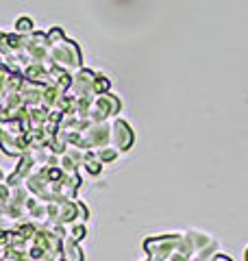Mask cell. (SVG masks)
<instances>
[{
	"label": "cell",
	"instance_id": "cell-13",
	"mask_svg": "<svg viewBox=\"0 0 248 261\" xmlns=\"http://www.w3.org/2000/svg\"><path fill=\"white\" fill-rule=\"evenodd\" d=\"M211 261H233V259H231L229 255H225V252H218V255H216V257H213Z\"/></svg>",
	"mask_w": 248,
	"mask_h": 261
},
{
	"label": "cell",
	"instance_id": "cell-1",
	"mask_svg": "<svg viewBox=\"0 0 248 261\" xmlns=\"http://www.w3.org/2000/svg\"><path fill=\"white\" fill-rule=\"evenodd\" d=\"M46 35H48V44H51V63L70 76L77 74L83 68V57L77 42L65 37L59 27H53Z\"/></svg>",
	"mask_w": 248,
	"mask_h": 261
},
{
	"label": "cell",
	"instance_id": "cell-3",
	"mask_svg": "<svg viewBox=\"0 0 248 261\" xmlns=\"http://www.w3.org/2000/svg\"><path fill=\"white\" fill-rule=\"evenodd\" d=\"M120 107L122 105L118 100V96H113L111 92L94 96V100H92V105H89V109H87V120L89 122L113 120L120 113Z\"/></svg>",
	"mask_w": 248,
	"mask_h": 261
},
{
	"label": "cell",
	"instance_id": "cell-9",
	"mask_svg": "<svg viewBox=\"0 0 248 261\" xmlns=\"http://www.w3.org/2000/svg\"><path fill=\"white\" fill-rule=\"evenodd\" d=\"M13 68H9L7 63H0V98L5 94H9V85H11V76H13Z\"/></svg>",
	"mask_w": 248,
	"mask_h": 261
},
{
	"label": "cell",
	"instance_id": "cell-4",
	"mask_svg": "<svg viewBox=\"0 0 248 261\" xmlns=\"http://www.w3.org/2000/svg\"><path fill=\"white\" fill-rule=\"evenodd\" d=\"M133 142H135V133L131 124L122 118H115L111 120V146L118 152H127L133 148Z\"/></svg>",
	"mask_w": 248,
	"mask_h": 261
},
{
	"label": "cell",
	"instance_id": "cell-7",
	"mask_svg": "<svg viewBox=\"0 0 248 261\" xmlns=\"http://www.w3.org/2000/svg\"><path fill=\"white\" fill-rule=\"evenodd\" d=\"M63 228H65V238H70V240L79 242V244L87 238V226L83 222H72V224L63 226Z\"/></svg>",
	"mask_w": 248,
	"mask_h": 261
},
{
	"label": "cell",
	"instance_id": "cell-16",
	"mask_svg": "<svg viewBox=\"0 0 248 261\" xmlns=\"http://www.w3.org/2000/svg\"><path fill=\"white\" fill-rule=\"evenodd\" d=\"M244 261H248V246H246V250H244Z\"/></svg>",
	"mask_w": 248,
	"mask_h": 261
},
{
	"label": "cell",
	"instance_id": "cell-10",
	"mask_svg": "<svg viewBox=\"0 0 248 261\" xmlns=\"http://www.w3.org/2000/svg\"><path fill=\"white\" fill-rule=\"evenodd\" d=\"M218 250H220V244H218L216 240H213V242H211V244H209V246H207V248L196 250V255L192 257V261H211L213 257L218 255Z\"/></svg>",
	"mask_w": 248,
	"mask_h": 261
},
{
	"label": "cell",
	"instance_id": "cell-2",
	"mask_svg": "<svg viewBox=\"0 0 248 261\" xmlns=\"http://www.w3.org/2000/svg\"><path fill=\"white\" fill-rule=\"evenodd\" d=\"M183 233H165V235H153L144 240V250L148 255V261H165L172 257L177 250V244Z\"/></svg>",
	"mask_w": 248,
	"mask_h": 261
},
{
	"label": "cell",
	"instance_id": "cell-8",
	"mask_svg": "<svg viewBox=\"0 0 248 261\" xmlns=\"http://www.w3.org/2000/svg\"><path fill=\"white\" fill-rule=\"evenodd\" d=\"M187 238L192 240V244H194V248H196V250L207 248V246H209V244L213 242L211 235H207V233H203V231H196V228H192V231H187Z\"/></svg>",
	"mask_w": 248,
	"mask_h": 261
},
{
	"label": "cell",
	"instance_id": "cell-11",
	"mask_svg": "<svg viewBox=\"0 0 248 261\" xmlns=\"http://www.w3.org/2000/svg\"><path fill=\"white\" fill-rule=\"evenodd\" d=\"M96 152V157L101 159V163L105 166V163H113L115 159L120 157V152L113 148V146H105V148H98V150H94Z\"/></svg>",
	"mask_w": 248,
	"mask_h": 261
},
{
	"label": "cell",
	"instance_id": "cell-18",
	"mask_svg": "<svg viewBox=\"0 0 248 261\" xmlns=\"http://www.w3.org/2000/svg\"><path fill=\"white\" fill-rule=\"evenodd\" d=\"M144 261H148V259H144Z\"/></svg>",
	"mask_w": 248,
	"mask_h": 261
},
{
	"label": "cell",
	"instance_id": "cell-15",
	"mask_svg": "<svg viewBox=\"0 0 248 261\" xmlns=\"http://www.w3.org/2000/svg\"><path fill=\"white\" fill-rule=\"evenodd\" d=\"M46 261H63L61 257H51V259H46Z\"/></svg>",
	"mask_w": 248,
	"mask_h": 261
},
{
	"label": "cell",
	"instance_id": "cell-17",
	"mask_svg": "<svg viewBox=\"0 0 248 261\" xmlns=\"http://www.w3.org/2000/svg\"><path fill=\"white\" fill-rule=\"evenodd\" d=\"M165 261H172V259H165Z\"/></svg>",
	"mask_w": 248,
	"mask_h": 261
},
{
	"label": "cell",
	"instance_id": "cell-5",
	"mask_svg": "<svg viewBox=\"0 0 248 261\" xmlns=\"http://www.w3.org/2000/svg\"><path fill=\"white\" fill-rule=\"evenodd\" d=\"M61 259L63 261H85V255H83V248L79 246V242H74L70 238H63Z\"/></svg>",
	"mask_w": 248,
	"mask_h": 261
},
{
	"label": "cell",
	"instance_id": "cell-12",
	"mask_svg": "<svg viewBox=\"0 0 248 261\" xmlns=\"http://www.w3.org/2000/svg\"><path fill=\"white\" fill-rule=\"evenodd\" d=\"M15 31H18V35H31L33 31V20L31 18H20L18 22H15Z\"/></svg>",
	"mask_w": 248,
	"mask_h": 261
},
{
	"label": "cell",
	"instance_id": "cell-14",
	"mask_svg": "<svg viewBox=\"0 0 248 261\" xmlns=\"http://www.w3.org/2000/svg\"><path fill=\"white\" fill-rule=\"evenodd\" d=\"M5 181H7V174H5V170L0 168V183H5Z\"/></svg>",
	"mask_w": 248,
	"mask_h": 261
},
{
	"label": "cell",
	"instance_id": "cell-6",
	"mask_svg": "<svg viewBox=\"0 0 248 261\" xmlns=\"http://www.w3.org/2000/svg\"><path fill=\"white\" fill-rule=\"evenodd\" d=\"M81 166H85V170H87V172L92 174V176H98V174L103 172V168H105L103 163H101V159L96 157L94 150H87L85 154H83V163H81Z\"/></svg>",
	"mask_w": 248,
	"mask_h": 261
}]
</instances>
